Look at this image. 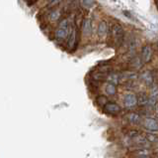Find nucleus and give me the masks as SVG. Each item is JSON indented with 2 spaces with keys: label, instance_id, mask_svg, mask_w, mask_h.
I'll list each match as a JSON object with an SVG mask.
<instances>
[{
  "label": "nucleus",
  "instance_id": "nucleus-10",
  "mask_svg": "<svg viewBox=\"0 0 158 158\" xmlns=\"http://www.w3.org/2000/svg\"><path fill=\"white\" fill-rule=\"evenodd\" d=\"M127 120L131 123H133V124H135V123H138L140 120V116L137 115V113H130V115H127Z\"/></svg>",
  "mask_w": 158,
  "mask_h": 158
},
{
  "label": "nucleus",
  "instance_id": "nucleus-20",
  "mask_svg": "<svg viewBox=\"0 0 158 158\" xmlns=\"http://www.w3.org/2000/svg\"><path fill=\"white\" fill-rule=\"evenodd\" d=\"M51 1H53V0H51Z\"/></svg>",
  "mask_w": 158,
  "mask_h": 158
},
{
  "label": "nucleus",
  "instance_id": "nucleus-6",
  "mask_svg": "<svg viewBox=\"0 0 158 158\" xmlns=\"http://www.w3.org/2000/svg\"><path fill=\"white\" fill-rule=\"evenodd\" d=\"M103 108H104V111L111 113V115H116V113L121 111V107L115 102H108Z\"/></svg>",
  "mask_w": 158,
  "mask_h": 158
},
{
  "label": "nucleus",
  "instance_id": "nucleus-14",
  "mask_svg": "<svg viewBox=\"0 0 158 158\" xmlns=\"http://www.w3.org/2000/svg\"><path fill=\"white\" fill-rule=\"evenodd\" d=\"M81 4L85 8H91L95 5V2L93 0H81Z\"/></svg>",
  "mask_w": 158,
  "mask_h": 158
},
{
  "label": "nucleus",
  "instance_id": "nucleus-12",
  "mask_svg": "<svg viewBox=\"0 0 158 158\" xmlns=\"http://www.w3.org/2000/svg\"><path fill=\"white\" fill-rule=\"evenodd\" d=\"M106 93L110 96H114L117 93V88L114 84H109L106 87Z\"/></svg>",
  "mask_w": 158,
  "mask_h": 158
},
{
  "label": "nucleus",
  "instance_id": "nucleus-7",
  "mask_svg": "<svg viewBox=\"0 0 158 158\" xmlns=\"http://www.w3.org/2000/svg\"><path fill=\"white\" fill-rule=\"evenodd\" d=\"M82 32L85 36L89 37L92 33V24L90 19H84L82 23Z\"/></svg>",
  "mask_w": 158,
  "mask_h": 158
},
{
  "label": "nucleus",
  "instance_id": "nucleus-9",
  "mask_svg": "<svg viewBox=\"0 0 158 158\" xmlns=\"http://www.w3.org/2000/svg\"><path fill=\"white\" fill-rule=\"evenodd\" d=\"M108 32V28H107V24L105 21H102L98 26V35L100 37H104Z\"/></svg>",
  "mask_w": 158,
  "mask_h": 158
},
{
  "label": "nucleus",
  "instance_id": "nucleus-19",
  "mask_svg": "<svg viewBox=\"0 0 158 158\" xmlns=\"http://www.w3.org/2000/svg\"><path fill=\"white\" fill-rule=\"evenodd\" d=\"M157 115H158V108H157Z\"/></svg>",
  "mask_w": 158,
  "mask_h": 158
},
{
  "label": "nucleus",
  "instance_id": "nucleus-2",
  "mask_svg": "<svg viewBox=\"0 0 158 158\" xmlns=\"http://www.w3.org/2000/svg\"><path fill=\"white\" fill-rule=\"evenodd\" d=\"M69 28H70V25L67 19H63L62 21H60L56 30V38L57 40H65L71 31Z\"/></svg>",
  "mask_w": 158,
  "mask_h": 158
},
{
  "label": "nucleus",
  "instance_id": "nucleus-4",
  "mask_svg": "<svg viewBox=\"0 0 158 158\" xmlns=\"http://www.w3.org/2000/svg\"><path fill=\"white\" fill-rule=\"evenodd\" d=\"M151 57H152V49L149 45H145L143 46L141 49V61L142 64H147L151 61Z\"/></svg>",
  "mask_w": 158,
  "mask_h": 158
},
{
  "label": "nucleus",
  "instance_id": "nucleus-16",
  "mask_svg": "<svg viewBox=\"0 0 158 158\" xmlns=\"http://www.w3.org/2000/svg\"><path fill=\"white\" fill-rule=\"evenodd\" d=\"M146 138H147V140H149V142H153V141H156L157 140V138L153 135V134H147L146 135Z\"/></svg>",
  "mask_w": 158,
  "mask_h": 158
},
{
  "label": "nucleus",
  "instance_id": "nucleus-15",
  "mask_svg": "<svg viewBox=\"0 0 158 158\" xmlns=\"http://www.w3.org/2000/svg\"><path fill=\"white\" fill-rule=\"evenodd\" d=\"M152 77H153V80H154L155 83L158 85V69H156V70L152 72Z\"/></svg>",
  "mask_w": 158,
  "mask_h": 158
},
{
  "label": "nucleus",
  "instance_id": "nucleus-8",
  "mask_svg": "<svg viewBox=\"0 0 158 158\" xmlns=\"http://www.w3.org/2000/svg\"><path fill=\"white\" fill-rule=\"evenodd\" d=\"M137 103V97L132 95V93H128L125 97V106L127 107H132Z\"/></svg>",
  "mask_w": 158,
  "mask_h": 158
},
{
  "label": "nucleus",
  "instance_id": "nucleus-11",
  "mask_svg": "<svg viewBox=\"0 0 158 158\" xmlns=\"http://www.w3.org/2000/svg\"><path fill=\"white\" fill-rule=\"evenodd\" d=\"M148 102H149V98H148V97L146 95H144V93L140 95L139 97L137 98V103L140 106H145Z\"/></svg>",
  "mask_w": 158,
  "mask_h": 158
},
{
  "label": "nucleus",
  "instance_id": "nucleus-1",
  "mask_svg": "<svg viewBox=\"0 0 158 158\" xmlns=\"http://www.w3.org/2000/svg\"><path fill=\"white\" fill-rule=\"evenodd\" d=\"M111 35L116 47L120 48L125 41V31L120 24H114L111 29Z\"/></svg>",
  "mask_w": 158,
  "mask_h": 158
},
{
  "label": "nucleus",
  "instance_id": "nucleus-3",
  "mask_svg": "<svg viewBox=\"0 0 158 158\" xmlns=\"http://www.w3.org/2000/svg\"><path fill=\"white\" fill-rule=\"evenodd\" d=\"M79 42V36L77 33V28L75 26H73L70 34H69V39H68V48L71 51H74L77 47V44Z\"/></svg>",
  "mask_w": 158,
  "mask_h": 158
},
{
  "label": "nucleus",
  "instance_id": "nucleus-5",
  "mask_svg": "<svg viewBox=\"0 0 158 158\" xmlns=\"http://www.w3.org/2000/svg\"><path fill=\"white\" fill-rule=\"evenodd\" d=\"M143 126L150 131L158 130V122L155 120H153V118H149V117L145 118L144 121H143Z\"/></svg>",
  "mask_w": 158,
  "mask_h": 158
},
{
  "label": "nucleus",
  "instance_id": "nucleus-13",
  "mask_svg": "<svg viewBox=\"0 0 158 158\" xmlns=\"http://www.w3.org/2000/svg\"><path fill=\"white\" fill-rule=\"evenodd\" d=\"M96 102L98 103L99 106H101L104 107L109 102H108V98H107L105 96H99V97H97V98H96Z\"/></svg>",
  "mask_w": 158,
  "mask_h": 158
},
{
  "label": "nucleus",
  "instance_id": "nucleus-17",
  "mask_svg": "<svg viewBox=\"0 0 158 158\" xmlns=\"http://www.w3.org/2000/svg\"><path fill=\"white\" fill-rule=\"evenodd\" d=\"M135 158H150V157H148V156H146V155H140V156L135 157Z\"/></svg>",
  "mask_w": 158,
  "mask_h": 158
},
{
  "label": "nucleus",
  "instance_id": "nucleus-18",
  "mask_svg": "<svg viewBox=\"0 0 158 158\" xmlns=\"http://www.w3.org/2000/svg\"><path fill=\"white\" fill-rule=\"evenodd\" d=\"M154 2H155V5H156V8H157V10H158V0H154Z\"/></svg>",
  "mask_w": 158,
  "mask_h": 158
}]
</instances>
